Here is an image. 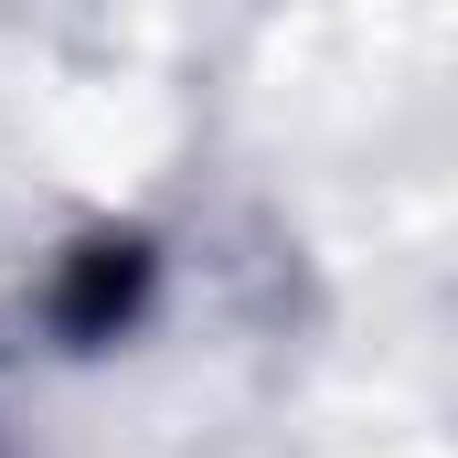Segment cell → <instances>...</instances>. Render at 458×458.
<instances>
[{
	"label": "cell",
	"mask_w": 458,
	"mask_h": 458,
	"mask_svg": "<svg viewBox=\"0 0 458 458\" xmlns=\"http://www.w3.org/2000/svg\"><path fill=\"white\" fill-rule=\"evenodd\" d=\"M139 288H149V256H139V245H86V256L64 267L54 310H64V331H75V342H107L117 320L139 310Z\"/></svg>",
	"instance_id": "1"
}]
</instances>
